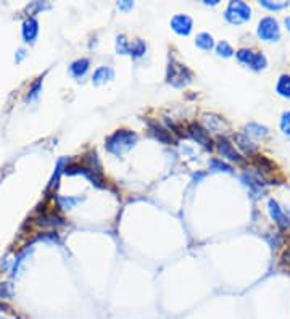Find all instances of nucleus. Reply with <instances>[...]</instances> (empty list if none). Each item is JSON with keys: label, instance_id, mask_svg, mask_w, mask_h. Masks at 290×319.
Masks as SVG:
<instances>
[{"label": "nucleus", "instance_id": "nucleus-1", "mask_svg": "<svg viewBox=\"0 0 290 319\" xmlns=\"http://www.w3.org/2000/svg\"><path fill=\"white\" fill-rule=\"evenodd\" d=\"M136 140H137V136L132 131L121 129L107 139V149L111 153H115V155H121V153L128 152L134 143H136Z\"/></svg>", "mask_w": 290, "mask_h": 319}, {"label": "nucleus", "instance_id": "nucleus-2", "mask_svg": "<svg viewBox=\"0 0 290 319\" xmlns=\"http://www.w3.org/2000/svg\"><path fill=\"white\" fill-rule=\"evenodd\" d=\"M250 13L252 10L245 2H231L226 10V18L234 24H240L250 19Z\"/></svg>", "mask_w": 290, "mask_h": 319}, {"label": "nucleus", "instance_id": "nucleus-3", "mask_svg": "<svg viewBox=\"0 0 290 319\" xmlns=\"http://www.w3.org/2000/svg\"><path fill=\"white\" fill-rule=\"evenodd\" d=\"M258 36H260L263 40H268V42H274V40H277L279 37H281L279 23L271 16L263 18L260 21V24H258Z\"/></svg>", "mask_w": 290, "mask_h": 319}, {"label": "nucleus", "instance_id": "nucleus-4", "mask_svg": "<svg viewBox=\"0 0 290 319\" xmlns=\"http://www.w3.org/2000/svg\"><path fill=\"white\" fill-rule=\"evenodd\" d=\"M190 78H192V75H190V71L187 68L171 60L170 68H168V81L171 82L173 86L179 87V86L187 84V82H190Z\"/></svg>", "mask_w": 290, "mask_h": 319}, {"label": "nucleus", "instance_id": "nucleus-5", "mask_svg": "<svg viewBox=\"0 0 290 319\" xmlns=\"http://www.w3.org/2000/svg\"><path fill=\"white\" fill-rule=\"evenodd\" d=\"M237 58H239L242 63L252 66L253 69H263L266 66V57L263 54H258V52H253V50H248V48H242L237 52Z\"/></svg>", "mask_w": 290, "mask_h": 319}, {"label": "nucleus", "instance_id": "nucleus-6", "mask_svg": "<svg viewBox=\"0 0 290 319\" xmlns=\"http://www.w3.org/2000/svg\"><path fill=\"white\" fill-rule=\"evenodd\" d=\"M189 131H190V136H192L197 142L203 143V145H205V147H208V149L213 147V140H211L210 134H208V131H206V129H203V128L199 126V125H190V126H189Z\"/></svg>", "mask_w": 290, "mask_h": 319}, {"label": "nucleus", "instance_id": "nucleus-7", "mask_svg": "<svg viewBox=\"0 0 290 319\" xmlns=\"http://www.w3.org/2000/svg\"><path fill=\"white\" fill-rule=\"evenodd\" d=\"M171 26H173V29L176 31V33L187 36L190 33V29H192V19L189 16H185V15H178V16L173 18Z\"/></svg>", "mask_w": 290, "mask_h": 319}, {"label": "nucleus", "instance_id": "nucleus-8", "mask_svg": "<svg viewBox=\"0 0 290 319\" xmlns=\"http://www.w3.org/2000/svg\"><path fill=\"white\" fill-rule=\"evenodd\" d=\"M218 149H220V153L223 157H227V158L235 160V161H242V157L235 152L232 143L226 137H218Z\"/></svg>", "mask_w": 290, "mask_h": 319}, {"label": "nucleus", "instance_id": "nucleus-9", "mask_svg": "<svg viewBox=\"0 0 290 319\" xmlns=\"http://www.w3.org/2000/svg\"><path fill=\"white\" fill-rule=\"evenodd\" d=\"M269 213H271V216L274 218V221L281 226V228H287V226L290 224L288 223V218L287 214L282 211V208L279 207V203L276 200H269Z\"/></svg>", "mask_w": 290, "mask_h": 319}, {"label": "nucleus", "instance_id": "nucleus-10", "mask_svg": "<svg viewBox=\"0 0 290 319\" xmlns=\"http://www.w3.org/2000/svg\"><path fill=\"white\" fill-rule=\"evenodd\" d=\"M39 33V24L36 21V18H28L23 24V37L26 42H34V39L37 37Z\"/></svg>", "mask_w": 290, "mask_h": 319}, {"label": "nucleus", "instance_id": "nucleus-11", "mask_svg": "<svg viewBox=\"0 0 290 319\" xmlns=\"http://www.w3.org/2000/svg\"><path fill=\"white\" fill-rule=\"evenodd\" d=\"M235 142H237V147L244 153H247V155H252V153L256 152V143H253L247 136H244V134H235Z\"/></svg>", "mask_w": 290, "mask_h": 319}, {"label": "nucleus", "instance_id": "nucleus-12", "mask_svg": "<svg viewBox=\"0 0 290 319\" xmlns=\"http://www.w3.org/2000/svg\"><path fill=\"white\" fill-rule=\"evenodd\" d=\"M276 89L279 92V95L290 99V76L288 75H282L281 78H279V82H277Z\"/></svg>", "mask_w": 290, "mask_h": 319}, {"label": "nucleus", "instance_id": "nucleus-13", "mask_svg": "<svg viewBox=\"0 0 290 319\" xmlns=\"http://www.w3.org/2000/svg\"><path fill=\"white\" fill-rule=\"evenodd\" d=\"M87 69H89V60H86V58H81V60L75 61V63L71 65V73L75 75L76 78L84 76Z\"/></svg>", "mask_w": 290, "mask_h": 319}, {"label": "nucleus", "instance_id": "nucleus-14", "mask_svg": "<svg viewBox=\"0 0 290 319\" xmlns=\"http://www.w3.org/2000/svg\"><path fill=\"white\" fill-rule=\"evenodd\" d=\"M197 45H199L200 48L203 50H210L213 47V37L210 34H206V33H202L197 36Z\"/></svg>", "mask_w": 290, "mask_h": 319}, {"label": "nucleus", "instance_id": "nucleus-15", "mask_svg": "<svg viewBox=\"0 0 290 319\" xmlns=\"http://www.w3.org/2000/svg\"><path fill=\"white\" fill-rule=\"evenodd\" d=\"M39 224H42V226H63L65 223H63V219L58 218V216H55V214H45V216L40 218Z\"/></svg>", "mask_w": 290, "mask_h": 319}, {"label": "nucleus", "instance_id": "nucleus-16", "mask_svg": "<svg viewBox=\"0 0 290 319\" xmlns=\"http://www.w3.org/2000/svg\"><path fill=\"white\" fill-rule=\"evenodd\" d=\"M113 78V71L110 68H100L95 71L94 75V82H97V84H100V82H105L107 79Z\"/></svg>", "mask_w": 290, "mask_h": 319}, {"label": "nucleus", "instance_id": "nucleus-17", "mask_svg": "<svg viewBox=\"0 0 290 319\" xmlns=\"http://www.w3.org/2000/svg\"><path fill=\"white\" fill-rule=\"evenodd\" d=\"M247 134H252V136H256V137H266L268 129L260 125H250V126H247Z\"/></svg>", "mask_w": 290, "mask_h": 319}, {"label": "nucleus", "instance_id": "nucleus-18", "mask_svg": "<svg viewBox=\"0 0 290 319\" xmlns=\"http://www.w3.org/2000/svg\"><path fill=\"white\" fill-rule=\"evenodd\" d=\"M150 128L153 129V132L157 134V137L161 140V142H164V143H173V139L170 137V134L164 131V129H161L160 126H157V125H152L150 122Z\"/></svg>", "mask_w": 290, "mask_h": 319}, {"label": "nucleus", "instance_id": "nucleus-19", "mask_svg": "<svg viewBox=\"0 0 290 319\" xmlns=\"http://www.w3.org/2000/svg\"><path fill=\"white\" fill-rule=\"evenodd\" d=\"M129 52H131V55L134 54L136 57H140L142 54H145V44L142 42V40H136L134 44H129Z\"/></svg>", "mask_w": 290, "mask_h": 319}, {"label": "nucleus", "instance_id": "nucleus-20", "mask_svg": "<svg viewBox=\"0 0 290 319\" xmlns=\"http://www.w3.org/2000/svg\"><path fill=\"white\" fill-rule=\"evenodd\" d=\"M216 50H218V54H220V55H224V57H231V55L234 54V52H232V47H231L229 44H227V42H224V40H223V42L218 44Z\"/></svg>", "mask_w": 290, "mask_h": 319}, {"label": "nucleus", "instance_id": "nucleus-21", "mask_svg": "<svg viewBox=\"0 0 290 319\" xmlns=\"http://www.w3.org/2000/svg\"><path fill=\"white\" fill-rule=\"evenodd\" d=\"M13 297V289L10 284H0V300L4 298H12Z\"/></svg>", "mask_w": 290, "mask_h": 319}, {"label": "nucleus", "instance_id": "nucleus-22", "mask_svg": "<svg viewBox=\"0 0 290 319\" xmlns=\"http://www.w3.org/2000/svg\"><path fill=\"white\" fill-rule=\"evenodd\" d=\"M281 129L284 134H287V136H290V111L284 113L282 118H281Z\"/></svg>", "mask_w": 290, "mask_h": 319}, {"label": "nucleus", "instance_id": "nucleus-23", "mask_svg": "<svg viewBox=\"0 0 290 319\" xmlns=\"http://www.w3.org/2000/svg\"><path fill=\"white\" fill-rule=\"evenodd\" d=\"M40 84H42V79H39L36 84L33 86V89L29 90V95H28V100H33L39 95V89H40Z\"/></svg>", "mask_w": 290, "mask_h": 319}, {"label": "nucleus", "instance_id": "nucleus-24", "mask_svg": "<svg viewBox=\"0 0 290 319\" xmlns=\"http://www.w3.org/2000/svg\"><path fill=\"white\" fill-rule=\"evenodd\" d=\"M261 5H263V7H266V8H269V10H281V8H284V7H285V4H284V2H282V4H271V2H268V0H263Z\"/></svg>", "mask_w": 290, "mask_h": 319}, {"label": "nucleus", "instance_id": "nucleus-25", "mask_svg": "<svg viewBox=\"0 0 290 319\" xmlns=\"http://www.w3.org/2000/svg\"><path fill=\"white\" fill-rule=\"evenodd\" d=\"M211 166H216V168H220L221 171H227V173H231V171H232L231 166H227V164H224V163H220L218 160H213V161H211Z\"/></svg>", "mask_w": 290, "mask_h": 319}, {"label": "nucleus", "instance_id": "nucleus-26", "mask_svg": "<svg viewBox=\"0 0 290 319\" xmlns=\"http://www.w3.org/2000/svg\"><path fill=\"white\" fill-rule=\"evenodd\" d=\"M282 260H284V263H285V264H288V266H290V249L284 252V255H282Z\"/></svg>", "mask_w": 290, "mask_h": 319}, {"label": "nucleus", "instance_id": "nucleus-27", "mask_svg": "<svg viewBox=\"0 0 290 319\" xmlns=\"http://www.w3.org/2000/svg\"><path fill=\"white\" fill-rule=\"evenodd\" d=\"M285 26H287L288 31H290V18H285Z\"/></svg>", "mask_w": 290, "mask_h": 319}]
</instances>
